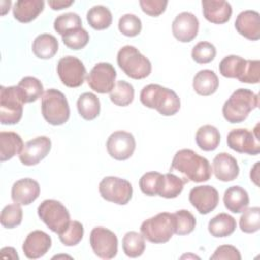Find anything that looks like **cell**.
<instances>
[{
	"instance_id": "39",
	"label": "cell",
	"mask_w": 260,
	"mask_h": 260,
	"mask_svg": "<svg viewBox=\"0 0 260 260\" xmlns=\"http://www.w3.org/2000/svg\"><path fill=\"white\" fill-rule=\"evenodd\" d=\"M164 175L158 172H147L139 180V187L143 194L156 196L159 193Z\"/></svg>"
},
{
	"instance_id": "18",
	"label": "cell",
	"mask_w": 260,
	"mask_h": 260,
	"mask_svg": "<svg viewBox=\"0 0 260 260\" xmlns=\"http://www.w3.org/2000/svg\"><path fill=\"white\" fill-rule=\"evenodd\" d=\"M51 246V237L44 231L36 230L26 236L22 244V251L26 258L39 259L50 250Z\"/></svg>"
},
{
	"instance_id": "15",
	"label": "cell",
	"mask_w": 260,
	"mask_h": 260,
	"mask_svg": "<svg viewBox=\"0 0 260 260\" xmlns=\"http://www.w3.org/2000/svg\"><path fill=\"white\" fill-rule=\"evenodd\" d=\"M189 201L200 214H208L216 208L219 195L217 190L210 185L196 186L189 193Z\"/></svg>"
},
{
	"instance_id": "4",
	"label": "cell",
	"mask_w": 260,
	"mask_h": 260,
	"mask_svg": "<svg viewBox=\"0 0 260 260\" xmlns=\"http://www.w3.org/2000/svg\"><path fill=\"white\" fill-rule=\"evenodd\" d=\"M41 108L44 119L53 126L65 124L70 117V109L66 96L55 88L47 89L44 92Z\"/></svg>"
},
{
	"instance_id": "21",
	"label": "cell",
	"mask_w": 260,
	"mask_h": 260,
	"mask_svg": "<svg viewBox=\"0 0 260 260\" xmlns=\"http://www.w3.org/2000/svg\"><path fill=\"white\" fill-rule=\"evenodd\" d=\"M212 171L217 180L230 182L239 176L240 168L237 159L233 155L226 152H220L213 158Z\"/></svg>"
},
{
	"instance_id": "11",
	"label": "cell",
	"mask_w": 260,
	"mask_h": 260,
	"mask_svg": "<svg viewBox=\"0 0 260 260\" xmlns=\"http://www.w3.org/2000/svg\"><path fill=\"white\" fill-rule=\"evenodd\" d=\"M89 244L94 254L102 259H112L118 252V238L114 232L103 226L93 228Z\"/></svg>"
},
{
	"instance_id": "47",
	"label": "cell",
	"mask_w": 260,
	"mask_h": 260,
	"mask_svg": "<svg viewBox=\"0 0 260 260\" xmlns=\"http://www.w3.org/2000/svg\"><path fill=\"white\" fill-rule=\"evenodd\" d=\"M139 5L144 13L149 16H159L165 12L168 1L166 0H140Z\"/></svg>"
},
{
	"instance_id": "33",
	"label": "cell",
	"mask_w": 260,
	"mask_h": 260,
	"mask_svg": "<svg viewBox=\"0 0 260 260\" xmlns=\"http://www.w3.org/2000/svg\"><path fill=\"white\" fill-rule=\"evenodd\" d=\"M247 60L237 55H229L224 57L218 66L219 73L228 78L239 79L244 71Z\"/></svg>"
},
{
	"instance_id": "3",
	"label": "cell",
	"mask_w": 260,
	"mask_h": 260,
	"mask_svg": "<svg viewBox=\"0 0 260 260\" xmlns=\"http://www.w3.org/2000/svg\"><path fill=\"white\" fill-rule=\"evenodd\" d=\"M259 105V96L248 88L236 89L222 106L224 119L232 124L244 122Z\"/></svg>"
},
{
	"instance_id": "50",
	"label": "cell",
	"mask_w": 260,
	"mask_h": 260,
	"mask_svg": "<svg viewBox=\"0 0 260 260\" xmlns=\"http://www.w3.org/2000/svg\"><path fill=\"white\" fill-rule=\"evenodd\" d=\"M1 255L2 258H10V259H18V255L16 253V251L14 250V248L11 247H5L1 249Z\"/></svg>"
},
{
	"instance_id": "35",
	"label": "cell",
	"mask_w": 260,
	"mask_h": 260,
	"mask_svg": "<svg viewBox=\"0 0 260 260\" xmlns=\"http://www.w3.org/2000/svg\"><path fill=\"white\" fill-rule=\"evenodd\" d=\"M185 184L186 182L182 178L172 173H167L162 177L158 196H161L168 199L176 198L182 193Z\"/></svg>"
},
{
	"instance_id": "30",
	"label": "cell",
	"mask_w": 260,
	"mask_h": 260,
	"mask_svg": "<svg viewBox=\"0 0 260 260\" xmlns=\"http://www.w3.org/2000/svg\"><path fill=\"white\" fill-rule=\"evenodd\" d=\"M77 110L79 115L87 121L95 119L101 111L99 98L92 92H84L77 100Z\"/></svg>"
},
{
	"instance_id": "8",
	"label": "cell",
	"mask_w": 260,
	"mask_h": 260,
	"mask_svg": "<svg viewBox=\"0 0 260 260\" xmlns=\"http://www.w3.org/2000/svg\"><path fill=\"white\" fill-rule=\"evenodd\" d=\"M38 215L52 232L58 235L63 233L71 221L67 208L55 199L44 200L38 206Z\"/></svg>"
},
{
	"instance_id": "42",
	"label": "cell",
	"mask_w": 260,
	"mask_h": 260,
	"mask_svg": "<svg viewBox=\"0 0 260 260\" xmlns=\"http://www.w3.org/2000/svg\"><path fill=\"white\" fill-rule=\"evenodd\" d=\"M216 55V49L214 45L209 42H199L197 43L191 52L192 59L198 64H208L210 63Z\"/></svg>"
},
{
	"instance_id": "36",
	"label": "cell",
	"mask_w": 260,
	"mask_h": 260,
	"mask_svg": "<svg viewBox=\"0 0 260 260\" xmlns=\"http://www.w3.org/2000/svg\"><path fill=\"white\" fill-rule=\"evenodd\" d=\"M17 86L20 88L25 103L36 102L40 96L44 94V86L42 82L32 76L23 77Z\"/></svg>"
},
{
	"instance_id": "24",
	"label": "cell",
	"mask_w": 260,
	"mask_h": 260,
	"mask_svg": "<svg viewBox=\"0 0 260 260\" xmlns=\"http://www.w3.org/2000/svg\"><path fill=\"white\" fill-rule=\"evenodd\" d=\"M24 144L19 134L13 131L0 132V160L5 161L19 154Z\"/></svg>"
},
{
	"instance_id": "28",
	"label": "cell",
	"mask_w": 260,
	"mask_h": 260,
	"mask_svg": "<svg viewBox=\"0 0 260 260\" xmlns=\"http://www.w3.org/2000/svg\"><path fill=\"white\" fill-rule=\"evenodd\" d=\"M236 228V219L224 212L215 215L208 222V232L215 238L229 237L235 232Z\"/></svg>"
},
{
	"instance_id": "20",
	"label": "cell",
	"mask_w": 260,
	"mask_h": 260,
	"mask_svg": "<svg viewBox=\"0 0 260 260\" xmlns=\"http://www.w3.org/2000/svg\"><path fill=\"white\" fill-rule=\"evenodd\" d=\"M40 191V185L36 180L24 178L13 184L11 188V198L14 203L28 205L39 197Z\"/></svg>"
},
{
	"instance_id": "26",
	"label": "cell",
	"mask_w": 260,
	"mask_h": 260,
	"mask_svg": "<svg viewBox=\"0 0 260 260\" xmlns=\"http://www.w3.org/2000/svg\"><path fill=\"white\" fill-rule=\"evenodd\" d=\"M218 77L214 71L203 69L198 71L193 78V89L200 95L208 96L218 88Z\"/></svg>"
},
{
	"instance_id": "38",
	"label": "cell",
	"mask_w": 260,
	"mask_h": 260,
	"mask_svg": "<svg viewBox=\"0 0 260 260\" xmlns=\"http://www.w3.org/2000/svg\"><path fill=\"white\" fill-rule=\"evenodd\" d=\"M78 27H82V21L80 16L75 12L63 13L54 20V29L61 36Z\"/></svg>"
},
{
	"instance_id": "6",
	"label": "cell",
	"mask_w": 260,
	"mask_h": 260,
	"mask_svg": "<svg viewBox=\"0 0 260 260\" xmlns=\"http://www.w3.org/2000/svg\"><path fill=\"white\" fill-rule=\"evenodd\" d=\"M24 96L17 85L0 87V122L2 125L17 124L22 118Z\"/></svg>"
},
{
	"instance_id": "31",
	"label": "cell",
	"mask_w": 260,
	"mask_h": 260,
	"mask_svg": "<svg viewBox=\"0 0 260 260\" xmlns=\"http://www.w3.org/2000/svg\"><path fill=\"white\" fill-rule=\"evenodd\" d=\"M86 20L93 29L103 30L112 24L113 16L108 7L104 5H95L87 11Z\"/></svg>"
},
{
	"instance_id": "37",
	"label": "cell",
	"mask_w": 260,
	"mask_h": 260,
	"mask_svg": "<svg viewBox=\"0 0 260 260\" xmlns=\"http://www.w3.org/2000/svg\"><path fill=\"white\" fill-rule=\"evenodd\" d=\"M240 229L242 232L252 234L260 229V208L258 206L246 208L240 217Z\"/></svg>"
},
{
	"instance_id": "16",
	"label": "cell",
	"mask_w": 260,
	"mask_h": 260,
	"mask_svg": "<svg viewBox=\"0 0 260 260\" xmlns=\"http://www.w3.org/2000/svg\"><path fill=\"white\" fill-rule=\"evenodd\" d=\"M51 139L47 136H38L28 140L21 152L18 154L19 160L24 166H35L43 160L51 150Z\"/></svg>"
},
{
	"instance_id": "27",
	"label": "cell",
	"mask_w": 260,
	"mask_h": 260,
	"mask_svg": "<svg viewBox=\"0 0 260 260\" xmlns=\"http://www.w3.org/2000/svg\"><path fill=\"white\" fill-rule=\"evenodd\" d=\"M31 49L38 58L47 60L56 55L59 49V43L53 35L42 34L34 40Z\"/></svg>"
},
{
	"instance_id": "17",
	"label": "cell",
	"mask_w": 260,
	"mask_h": 260,
	"mask_svg": "<svg viewBox=\"0 0 260 260\" xmlns=\"http://www.w3.org/2000/svg\"><path fill=\"white\" fill-rule=\"evenodd\" d=\"M199 21L198 18L191 12L179 13L172 23V31L174 37L182 43L193 41L198 34Z\"/></svg>"
},
{
	"instance_id": "49",
	"label": "cell",
	"mask_w": 260,
	"mask_h": 260,
	"mask_svg": "<svg viewBox=\"0 0 260 260\" xmlns=\"http://www.w3.org/2000/svg\"><path fill=\"white\" fill-rule=\"evenodd\" d=\"M74 3L73 0H49L48 4L49 6L53 9V10H61L63 8H67L69 6H71Z\"/></svg>"
},
{
	"instance_id": "2",
	"label": "cell",
	"mask_w": 260,
	"mask_h": 260,
	"mask_svg": "<svg viewBox=\"0 0 260 260\" xmlns=\"http://www.w3.org/2000/svg\"><path fill=\"white\" fill-rule=\"evenodd\" d=\"M140 102L149 109H155L162 116H173L181 107L180 98L174 90L154 83L147 84L141 89Z\"/></svg>"
},
{
	"instance_id": "41",
	"label": "cell",
	"mask_w": 260,
	"mask_h": 260,
	"mask_svg": "<svg viewBox=\"0 0 260 260\" xmlns=\"http://www.w3.org/2000/svg\"><path fill=\"white\" fill-rule=\"evenodd\" d=\"M62 41L64 45L69 49L80 50L87 45L89 41V35L83 27H78L64 34L62 36Z\"/></svg>"
},
{
	"instance_id": "10",
	"label": "cell",
	"mask_w": 260,
	"mask_h": 260,
	"mask_svg": "<svg viewBox=\"0 0 260 260\" xmlns=\"http://www.w3.org/2000/svg\"><path fill=\"white\" fill-rule=\"evenodd\" d=\"M259 124L256 125L254 131L248 129H234L231 130L226 136L228 146L240 153H247L250 155H257L260 152Z\"/></svg>"
},
{
	"instance_id": "48",
	"label": "cell",
	"mask_w": 260,
	"mask_h": 260,
	"mask_svg": "<svg viewBox=\"0 0 260 260\" xmlns=\"http://www.w3.org/2000/svg\"><path fill=\"white\" fill-rule=\"evenodd\" d=\"M241 254L239 250L232 245H221L216 248L214 253L210 256V260H241Z\"/></svg>"
},
{
	"instance_id": "51",
	"label": "cell",
	"mask_w": 260,
	"mask_h": 260,
	"mask_svg": "<svg viewBox=\"0 0 260 260\" xmlns=\"http://www.w3.org/2000/svg\"><path fill=\"white\" fill-rule=\"evenodd\" d=\"M258 167H259V162H256L255 166L251 169V173H250V177H251V181H253L257 186H258Z\"/></svg>"
},
{
	"instance_id": "44",
	"label": "cell",
	"mask_w": 260,
	"mask_h": 260,
	"mask_svg": "<svg viewBox=\"0 0 260 260\" xmlns=\"http://www.w3.org/2000/svg\"><path fill=\"white\" fill-rule=\"evenodd\" d=\"M120 32L126 37H136L142 29V23L138 16L135 14L127 13L120 17L118 22Z\"/></svg>"
},
{
	"instance_id": "14",
	"label": "cell",
	"mask_w": 260,
	"mask_h": 260,
	"mask_svg": "<svg viewBox=\"0 0 260 260\" xmlns=\"http://www.w3.org/2000/svg\"><path fill=\"white\" fill-rule=\"evenodd\" d=\"M106 146L111 157L117 160H126L132 156L136 142L130 132L119 130L109 136Z\"/></svg>"
},
{
	"instance_id": "5",
	"label": "cell",
	"mask_w": 260,
	"mask_h": 260,
	"mask_svg": "<svg viewBox=\"0 0 260 260\" xmlns=\"http://www.w3.org/2000/svg\"><path fill=\"white\" fill-rule=\"evenodd\" d=\"M117 63L123 72L133 79H143L151 72L150 61L134 46L122 47L117 54Z\"/></svg>"
},
{
	"instance_id": "45",
	"label": "cell",
	"mask_w": 260,
	"mask_h": 260,
	"mask_svg": "<svg viewBox=\"0 0 260 260\" xmlns=\"http://www.w3.org/2000/svg\"><path fill=\"white\" fill-rule=\"evenodd\" d=\"M84 229L81 222L77 220H71L68 228L61 234H59V239L61 243L65 246L71 247L77 245L83 238Z\"/></svg>"
},
{
	"instance_id": "34",
	"label": "cell",
	"mask_w": 260,
	"mask_h": 260,
	"mask_svg": "<svg viewBox=\"0 0 260 260\" xmlns=\"http://www.w3.org/2000/svg\"><path fill=\"white\" fill-rule=\"evenodd\" d=\"M134 88L133 85L125 80H119L115 83L114 88L110 92V100L116 106L126 107L133 102Z\"/></svg>"
},
{
	"instance_id": "25",
	"label": "cell",
	"mask_w": 260,
	"mask_h": 260,
	"mask_svg": "<svg viewBox=\"0 0 260 260\" xmlns=\"http://www.w3.org/2000/svg\"><path fill=\"white\" fill-rule=\"evenodd\" d=\"M248 192L240 186H232L224 191L223 203L228 210L233 213L243 212L249 205Z\"/></svg>"
},
{
	"instance_id": "12",
	"label": "cell",
	"mask_w": 260,
	"mask_h": 260,
	"mask_svg": "<svg viewBox=\"0 0 260 260\" xmlns=\"http://www.w3.org/2000/svg\"><path fill=\"white\" fill-rule=\"evenodd\" d=\"M57 73L64 85L68 87H78L84 82L86 69L78 58L65 56L58 62Z\"/></svg>"
},
{
	"instance_id": "23",
	"label": "cell",
	"mask_w": 260,
	"mask_h": 260,
	"mask_svg": "<svg viewBox=\"0 0 260 260\" xmlns=\"http://www.w3.org/2000/svg\"><path fill=\"white\" fill-rule=\"evenodd\" d=\"M45 2L43 0H18L12 8L13 16L22 23H27L36 19L43 12Z\"/></svg>"
},
{
	"instance_id": "43",
	"label": "cell",
	"mask_w": 260,
	"mask_h": 260,
	"mask_svg": "<svg viewBox=\"0 0 260 260\" xmlns=\"http://www.w3.org/2000/svg\"><path fill=\"white\" fill-rule=\"evenodd\" d=\"M22 220V209L19 204L13 203L6 205L0 215L1 224L6 229L16 228L21 223Z\"/></svg>"
},
{
	"instance_id": "13",
	"label": "cell",
	"mask_w": 260,
	"mask_h": 260,
	"mask_svg": "<svg viewBox=\"0 0 260 260\" xmlns=\"http://www.w3.org/2000/svg\"><path fill=\"white\" fill-rule=\"evenodd\" d=\"M117 72L114 66L110 63L95 64L86 77L89 87L98 93H108L115 86Z\"/></svg>"
},
{
	"instance_id": "29",
	"label": "cell",
	"mask_w": 260,
	"mask_h": 260,
	"mask_svg": "<svg viewBox=\"0 0 260 260\" xmlns=\"http://www.w3.org/2000/svg\"><path fill=\"white\" fill-rule=\"evenodd\" d=\"M195 140L200 149L204 151H212L219 145L220 133L214 126L204 125L197 130Z\"/></svg>"
},
{
	"instance_id": "22",
	"label": "cell",
	"mask_w": 260,
	"mask_h": 260,
	"mask_svg": "<svg viewBox=\"0 0 260 260\" xmlns=\"http://www.w3.org/2000/svg\"><path fill=\"white\" fill-rule=\"evenodd\" d=\"M202 13L206 20L215 24H222L232 16V6L223 0H203L201 2Z\"/></svg>"
},
{
	"instance_id": "19",
	"label": "cell",
	"mask_w": 260,
	"mask_h": 260,
	"mask_svg": "<svg viewBox=\"0 0 260 260\" xmlns=\"http://www.w3.org/2000/svg\"><path fill=\"white\" fill-rule=\"evenodd\" d=\"M235 27L244 38L257 41L260 39V14L255 10H244L238 14Z\"/></svg>"
},
{
	"instance_id": "40",
	"label": "cell",
	"mask_w": 260,
	"mask_h": 260,
	"mask_svg": "<svg viewBox=\"0 0 260 260\" xmlns=\"http://www.w3.org/2000/svg\"><path fill=\"white\" fill-rule=\"evenodd\" d=\"M175 216V234L179 236L188 235L192 233L196 226V218L195 216L186 209L178 210L174 213Z\"/></svg>"
},
{
	"instance_id": "32",
	"label": "cell",
	"mask_w": 260,
	"mask_h": 260,
	"mask_svg": "<svg viewBox=\"0 0 260 260\" xmlns=\"http://www.w3.org/2000/svg\"><path fill=\"white\" fill-rule=\"evenodd\" d=\"M124 253L130 258H136L143 254L145 250V238L142 234L131 231L124 235L122 240Z\"/></svg>"
},
{
	"instance_id": "1",
	"label": "cell",
	"mask_w": 260,
	"mask_h": 260,
	"mask_svg": "<svg viewBox=\"0 0 260 260\" xmlns=\"http://www.w3.org/2000/svg\"><path fill=\"white\" fill-rule=\"evenodd\" d=\"M170 171H176L183 176V180L188 183L206 182L212 174L211 166L207 158L199 155L192 149H180L174 155Z\"/></svg>"
},
{
	"instance_id": "7",
	"label": "cell",
	"mask_w": 260,
	"mask_h": 260,
	"mask_svg": "<svg viewBox=\"0 0 260 260\" xmlns=\"http://www.w3.org/2000/svg\"><path fill=\"white\" fill-rule=\"evenodd\" d=\"M175 225L174 213L160 212L144 220L141 223L140 232L148 242L164 244L169 242L175 234Z\"/></svg>"
},
{
	"instance_id": "46",
	"label": "cell",
	"mask_w": 260,
	"mask_h": 260,
	"mask_svg": "<svg viewBox=\"0 0 260 260\" xmlns=\"http://www.w3.org/2000/svg\"><path fill=\"white\" fill-rule=\"evenodd\" d=\"M260 79V62L258 60H247L241 77L238 79L243 83L256 84Z\"/></svg>"
},
{
	"instance_id": "9",
	"label": "cell",
	"mask_w": 260,
	"mask_h": 260,
	"mask_svg": "<svg viewBox=\"0 0 260 260\" xmlns=\"http://www.w3.org/2000/svg\"><path fill=\"white\" fill-rule=\"evenodd\" d=\"M99 192L107 201L114 202L119 205L127 204L133 194V188L129 181L109 176L105 177L99 184Z\"/></svg>"
}]
</instances>
